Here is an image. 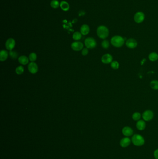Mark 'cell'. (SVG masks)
<instances>
[{
    "label": "cell",
    "mask_w": 158,
    "mask_h": 159,
    "mask_svg": "<svg viewBox=\"0 0 158 159\" xmlns=\"http://www.w3.org/2000/svg\"><path fill=\"white\" fill-rule=\"evenodd\" d=\"M109 46H110L109 42L107 40H104L102 42V47L104 49L108 48L109 47Z\"/></svg>",
    "instance_id": "28"
},
{
    "label": "cell",
    "mask_w": 158,
    "mask_h": 159,
    "mask_svg": "<svg viewBox=\"0 0 158 159\" xmlns=\"http://www.w3.org/2000/svg\"><path fill=\"white\" fill-rule=\"evenodd\" d=\"M89 53V50L87 48H85L82 50V55L84 56H85L88 55Z\"/></svg>",
    "instance_id": "29"
},
{
    "label": "cell",
    "mask_w": 158,
    "mask_h": 159,
    "mask_svg": "<svg viewBox=\"0 0 158 159\" xmlns=\"http://www.w3.org/2000/svg\"><path fill=\"white\" fill-rule=\"evenodd\" d=\"M37 59V56L35 53H31L29 56V60L31 62H34Z\"/></svg>",
    "instance_id": "26"
},
{
    "label": "cell",
    "mask_w": 158,
    "mask_h": 159,
    "mask_svg": "<svg viewBox=\"0 0 158 159\" xmlns=\"http://www.w3.org/2000/svg\"><path fill=\"white\" fill-rule=\"evenodd\" d=\"M154 157L155 159H158V149L154 151Z\"/></svg>",
    "instance_id": "30"
},
{
    "label": "cell",
    "mask_w": 158,
    "mask_h": 159,
    "mask_svg": "<svg viewBox=\"0 0 158 159\" xmlns=\"http://www.w3.org/2000/svg\"><path fill=\"white\" fill-rule=\"evenodd\" d=\"M145 17V14L143 12L141 11H139L135 14L134 17V22L136 23L140 24L144 21Z\"/></svg>",
    "instance_id": "6"
},
{
    "label": "cell",
    "mask_w": 158,
    "mask_h": 159,
    "mask_svg": "<svg viewBox=\"0 0 158 159\" xmlns=\"http://www.w3.org/2000/svg\"><path fill=\"white\" fill-rule=\"evenodd\" d=\"M51 6L53 9H57L60 6V4L58 0H53L51 2Z\"/></svg>",
    "instance_id": "24"
},
{
    "label": "cell",
    "mask_w": 158,
    "mask_h": 159,
    "mask_svg": "<svg viewBox=\"0 0 158 159\" xmlns=\"http://www.w3.org/2000/svg\"><path fill=\"white\" fill-rule=\"evenodd\" d=\"M15 41L14 39L12 38H9L7 40L5 43L6 48L7 50L11 51L15 47Z\"/></svg>",
    "instance_id": "9"
},
{
    "label": "cell",
    "mask_w": 158,
    "mask_h": 159,
    "mask_svg": "<svg viewBox=\"0 0 158 159\" xmlns=\"http://www.w3.org/2000/svg\"><path fill=\"white\" fill-rule=\"evenodd\" d=\"M24 71V69L22 66H19L16 68L15 69V72L18 75H21L23 73Z\"/></svg>",
    "instance_id": "25"
},
{
    "label": "cell",
    "mask_w": 158,
    "mask_h": 159,
    "mask_svg": "<svg viewBox=\"0 0 158 159\" xmlns=\"http://www.w3.org/2000/svg\"><path fill=\"white\" fill-rule=\"evenodd\" d=\"M81 37V33L79 32H76L73 34V39L75 41H78V40H80Z\"/></svg>",
    "instance_id": "22"
},
{
    "label": "cell",
    "mask_w": 158,
    "mask_h": 159,
    "mask_svg": "<svg viewBox=\"0 0 158 159\" xmlns=\"http://www.w3.org/2000/svg\"><path fill=\"white\" fill-rule=\"evenodd\" d=\"M136 126L137 129L139 130L142 131V130H144L145 129L146 126L145 120H140L137 121Z\"/></svg>",
    "instance_id": "15"
},
{
    "label": "cell",
    "mask_w": 158,
    "mask_h": 159,
    "mask_svg": "<svg viewBox=\"0 0 158 159\" xmlns=\"http://www.w3.org/2000/svg\"><path fill=\"white\" fill-rule=\"evenodd\" d=\"M85 44L87 48L92 49L96 47L97 43L93 38L88 37L85 40Z\"/></svg>",
    "instance_id": "4"
},
{
    "label": "cell",
    "mask_w": 158,
    "mask_h": 159,
    "mask_svg": "<svg viewBox=\"0 0 158 159\" xmlns=\"http://www.w3.org/2000/svg\"><path fill=\"white\" fill-rule=\"evenodd\" d=\"M8 57V53L6 50H2L0 52V60L1 61H4Z\"/></svg>",
    "instance_id": "17"
},
{
    "label": "cell",
    "mask_w": 158,
    "mask_h": 159,
    "mask_svg": "<svg viewBox=\"0 0 158 159\" xmlns=\"http://www.w3.org/2000/svg\"><path fill=\"white\" fill-rule=\"evenodd\" d=\"M29 58L25 56H20L18 58V61L21 64L25 65L28 63Z\"/></svg>",
    "instance_id": "16"
},
{
    "label": "cell",
    "mask_w": 158,
    "mask_h": 159,
    "mask_svg": "<svg viewBox=\"0 0 158 159\" xmlns=\"http://www.w3.org/2000/svg\"><path fill=\"white\" fill-rule=\"evenodd\" d=\"M84 47L83 44L80 42H73L71 45V47L73 50L76 51H79L81 50Z\"/></svg>",
    "instance_id": "11"
},
{
    "label": "cell",
    "mask_w": 158,
    "mask_h": 159,
    "mask_svg": "<svg viewBox=\"0 0 158 159\" xmlns=\"http://www.w3.org/2000/svg\"><path fill=\"white\" fill-rule=\"evenodd\" d=\"M122 133L126 137L132 136L133 134V130L131 128L128 126L125 127L122 130Z\"/></svg>",
    "instance_id": "13"
},
{
    "label": "cell",
    "mask_w": 158,
    "mask_h": 159,
    "mask_svg": "<svg viewBox=\"0 0 158 159\" xmlns=\"http://www.w3.org/2000/svg\"><path fill=\"white\" fill-rule=\"evenodd\" d=\"M9 56L12 59H16L18 57V53L17 52L10 51L9 53Z\"/></svg>",
    "instance_id": "27"
},
{
    "label": "cell",
    "mask_w": 158,
    "mask_h": 159,
    "mask_svg": "<svg viewBox=\"0 0 158 159\" xmlns=\"http://www.w3.org/2000/svg\"><path fill=\"white\" fill-rule=\"evenodd\" d=\"M154 112L151 110H146L142 115L143 120L146 121H149L152 120L154 118Z\"/></svg>",
    "instance_id": "5"
},
{
    "label": "cell",
    "mask_w": 158,
    "mask_h": 159,
    "mask_svg": "<svg viewBox=\"0 0 158 159\" xmlns=\"http://www.w3.org/2000/svg\"><path fill=\"white\" fill-rule=\"evenodd\" d=\"M131 142L135 146H140L144 145L145 140L141 135L135 134H134L131 138Z\"/></svg>",
    "instance_id": "3"
},
{
    "label": "cell",
    "mask_w": 158,
    "mask_h": 159,
    "mask_svg": "<svg viewBox=\"0 0 158 159\" xmlns=\"http://www.w3.org/2000/svg\"><path fill=\"white\" fill-rule=\"evenodd\" d=\"M101 61L103 63L108 64L111 63L113 61V57L110 54H106L103 55L101 58Z\"/></svg>",
    "instance_id": "8"
},
{
    "label": "cell",
    "mask_w": 158,
    "mask_h": 159,
    "mask_svg": "<svg viewBox=\"0 0 158 159\" xmlns=\"http://www.w3.org/2000/svg\"><path fill=\"white\" fill-rule=\"evenodd\" d=\"M148 58H149V60L152 62L156 61L158 60V54L154 52H152L150 53L148 56Z\"/></svg>",
    "instance_id": "18"
},
{
    "label": "cell",
    "mask_w": 158,
    "mask_h": 159,
    "mask_svg": "<svg viewBox=\"0 0 158 159\" xmlns=\"http://www.w3.org/2000/svg\"><path fill=\"white\" fill-rule=\"evenodd\" d=\"M141 115L139 112H136L134 113L132 116V119L134 121H138L140 120L141 118Z\"/></svg>",
    "instance_id": "21"
},
{
    "label": "cell",
    "mask_w": 158,
    "mask_h": 159,
    "mask_svg": "<svg viewBox=\"0 0 158 159\" xmlns=\"http://www.w3.org/2000/svg\"><path fill=\"white\" fill-rule=\"evenodd\" d=\"M125 44L127 47L130 49H134L137 47L138 45V43L135 39L129 38L125 42Z\"/></svg>",
    "instance_id": "7"
},
{
    "label": "cell",
    "mask_w": 158,
    "mask_h": 159,
    "mask_svg": "<svg viewBox=\"0 0 158 159\" xmlns=\"http://www.w3.org/2000/svg\"><path fill=\"white\" fill-rule=\"evenodd\" d=\"M28 69L30 73L32 74L36 73L38 71V66L34 62H31L28 66Z\"/></svg>",
    "instance_id": "10"
},
{
    "label": "cell",
    "mask_w": 158,
    "mask_h": 159,
    "mask_svg": "<svg viewBox=\"0 0 158 159\" xmlns=\"http://www.w3.org/2000/svg\"></svg>",
    "instance_id": "31"
},
{
    "label": "cell",
    "mask_w": 158,
    "mask_h": 159,
    "mask_svg": "<svg viewBox=\"0 0 158 159\" xmlns=\"http://www.w3.org/2000/svg\"><path fill=\"white\" fill-rule=\"evenodd\" d=\"M90 29L89 26L87 24H84L81 27L80 33L82 35H86L90 32Z\"/></svg>",
    "instance_id": "14"
},
{
    "label": "cell",
    "mask_w": 158,
    "mask_h": 159,
    "mask_svg": "<svg viewBox=\"0 0 158 159\" xmlns=\"http://www.w3.org/2000/svg\"><path fill=\"white\" fill-rule=\"evenodd\" d=\"M111 67L113 69L117 70L119 68L120 65L117 61L113 60L111 63Z\"/></svg>",
    "instance_id": "23"
},
{
    "label": "cell",
    "mask_w": 158,
    "mask_h": 159,
    "mask_svg": "<svg viewBox=\"0 0 158 159\" xmlns=\"http://www.w3.org/2000/svg\"><path fill=\"white\" fill-rule=\"evenodd\" d=\"M150 87L154 90H158V81L153 80L150 83Z\"/></svg>",
    "instance_id": "20"
},
{
    "label": "cell",
    "mask_w": 158,
    "mask_h": 159,
    "mask_svg": "<svg viewBox=\"0 0 158 159\" xmlns=\"http://www.w3.org/2000/svg\"><path fill=\"white\" fill-rule=\"evenodd\" d=\"M97 33L100 38L105 39L109 35V30L106 26L101 25L98 27L97 30Z\"/></svg>",
    "instance_id": "2"
},
{
    "label": "cell",
    "mask_w": 158,
    "mask_h": 159,
    "mask_svg": "<svg viewBox=\"0 0 158 159\" xmlns=\"http://www.w3.org/2000/svg\"><path fill=\"white\" fill-rule=\"evenodd\" d=\"M131 140L128 137H124L120 140V145L122 147H127L130 144Z\"/></svg>",
    "instance_id": "12"
},
{
    "label": "cell",
    "mask_w": 158,
    "mask_h": 159,
    "mask_svg": "<svg viewBox=\"0 0 158 159\" xmlns=\"http://www.w3.org/2000/svg\"><path fill=\"white\" fill-rule=\"evenodd\" d=\"M60 7L61 9L64 11H68L70 8L68 2L65 1H62L60 2Z\"/></svg>",
    "instance_id": "19"
},
{
    "label": "cell",
    "mask_w": 158,
    "mask_h": 159,
    "mask_svg": "<svg viewBox=\"0 0 158 159\" xmlns=\"http://www.w3.org/2000/svg\"><path fill=\"white\" fill-rule=\"evenodd\" d=\"M110 42L112 46L117 48L122 47L125 43L124 38L120 35H115L113 36L111 39Z\"/></svg>",
    "instance_id": "1"
}]
</instances>
